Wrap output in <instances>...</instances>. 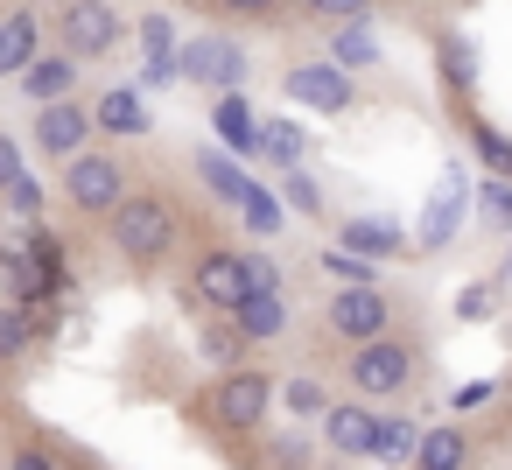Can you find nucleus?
Instances as JSON below:
<instances>
[{
	"label": "nucleus",
	"mask_w": 512,
	"mask_h": 470,
	"mask_svg": "<svg viewBox=\"0 0 512 470\" xmlns=\"http://www.w3.org/2000/svg\"><path fill=\"white\" fill-rule=\"evenodd\" d=\"M127 29H134V22L113 8V0H64V8H57V50L78 57V64L113 57V50L127 43Z\"/></svg>",
	"instance_id": "obj_5"
},
{
	"label": "nucleus",
	"mask_w": 512,
	"mask_h": 470,
	"mask_svg": "<svg viewBox=\"0 0 512 470\" xmlns=\"http://www.w3.org/2000/svg\"><path fill=\"white\" fill-rule=\"evenodd\" d=\"M463 134H470V148H477V162H484V169H491L498 183H512V134H498L491 120H470Z\"/></svg>",
	"instance_id": "obj_25"
},
{
	"label": "nucleus",
	"mask_w": 512,
	"mask_h": 470,
	"mask_svg": "<svg viewBox=\"0 0 512 470\" xmlns=\"http://www.w3.org/2000/svg\"><path fill=\"white\" fill-rule=\"evenodd\" d=\"M0 204H8V211H15V218L36 232V225L50 218V183H43V176H22V183H15L8 197H0Z\"/></svg>",
	"instance_id": "obj_29"
},
{
	"label": "nucleus",
	"mask_w": 512,
	"mask_h": 470,
	"mask_svg": "<svg viewBox=\"0 0 512 470\" xmlns=\"http://www.w3.org/2000/svg\"><path fill=\"white\" fill-rule=\"evenodd\" d=\"M442 78H449V92H470L477 85V50L463 36H442Z\"/></svg>",
	"instance_id": "obj_33"
},
{
	"label": "nucleus",
	"mask_w": 512,
	"mask_h": 470,
	"mask_svg": "<svg viewBox=\"0 0 512 470\" xmlns=\"http://www.w3.org/2000/svg\"><path fill=\"white\" fill-rule=\"evenodd\" d=\"M78 71H85L78 57H64V50H43V57H36V64H29L15 85H22V99L43 113V106H64V99H78Z\"/></svg>",
	"instance_id": "obj_13"
},
{
	"label": "nucleus",
	"mask_w": 512,
	"mask_h": 470,
	"mask_svg": "<svg viewBox=\"0 0 512 470\" xmlns=\"http://www.w3.org/2000/svg\"><path fill=\"white\" fill-rule=\"evenodd\" d=\"M29 351H36V323L15 302H0V365H22Z\"/></svg>",
	"instance_id": "obj_26"
},
{
	"label": "nucleus",
	"mask_w": 512,
	"mask_h": 470,
	"mask_svg": "<svg viewBox=\"0 0 512 470\" xmlns=\"http://www.w3.org/2000/svg\"><path fill=\"white\" fill-rule=\"evenodd\" d=\"M491 393H498V386H491V379H477V386H456V414H463V407H484V400H491Z\"/></svg>",
	"instance_id": "obj_42"
},
{
	"label": "nucleus",
	"mask_w": 512,
	"mask_h": 470,
	"mask_svg": "<svg viewBox=\"0 0 512 470\" xmlns=\"http://www.w3.org/2000/svg\"><path fill=\"white\" fill-rule=\"evenodd\" d=\"M414 449H421V421L414 414H379V463L386 470H414Z\"/></svg>",
	"instance_id": "obj_22"
},
{
	"label": "nucleus",
	"mask_w": 512,
	"mask_h": 470,
	"mask_svg": "<svg viewBox=\"0 0 512 470\" xmlns=\"http://www.w3.org/2000/svg\"><path fill=\"white\" fill-rule=\"evenodd\" d=\"M239 225H246L253 239H274V232L288 225V204H281L267 183H253V190H246V204H239Z\"/></svg>",
	"instance_id": "obj_23"
},
{
	"label": "nucleus",
	"mask_w": 512,
	"mask_h": 470,
	"mask_svg": "<svg viewBox=\"0 0 512 470\" xmlns=\"http://www.w3.org/2000/svg\"><path fill=\"white\" fill-rule=\"evenodd\" d=\"M337 246H344V253H358V260H372V267H379V260L414 253L400 218H344V225H337Z\"/></svg>",
	"instance_id": "obj_15"
},
{
	"label": "nucleus",
	"mask_w": 512,
	"mask_h": 470,
	"mask_svg": "<svg viewBox=\"0 0 512 470\" xmlns=\"http://www.w3.org/2000/svg\"><path fill=\"white\" fill-rule=\"evenodd\" d=\"M57 197H64L78 218H113V211L134 197V176H127V162H120L113 148H92V155H78V162L64 169Z\"/></svg>",
	"instance_id": "obj_3"
},
{
	"label": "nucleus",
	"mask_w": 512,
	"mask_h": 470,
	"mask_svg": "<svg viewBox=\"0 0 512 470\" xmlns=\"http://www.w3.org/2000/svg\"><path fill=\"white\" fill-rule=\"evenodd\" d=\"M414 470H470V435H463L456 421H435V428H421Z\"/></svg>",
	"instance_id": "obj_19"
},
{
	"label": "nucleus",
	"mask_w": 512,
	"mask_h": 470,
	"mask_svg": "<svg viewBox=\"0 0 512 470\" xmlns=\"http://www.w3.org/2000/svg\"><path fill=\"white\" fill-rule=\"evenodd\" d=\"M176 71L190 78V85H204V92H239L246 78H253V57H246V43L239 36H225V29H204V36H190L183 50H176Z\"/></svg>",
	"instance_id": "obj_6"
},
{
	"label": "nucleus",
	"mask_w": 512,
	"mask_h": 470,
	"mask_svg": "<svg viewBox=\"0 0 512 470\" xmlns=\"http://www.w3.org/2000/svg\"><path fill=\"white\" fill-rule=\"evenodd\" d=\"M190 169H197L204 197H211V204H225V211H239V204H246V190H253L246 162H232L225 148H197V155H190Z\"/></svg>",
	"instance_id": "obj_17"
},
{
	"label": "nucleus",
	"mask_w": 512,
	"mask_h": 470,
	"mask_svg": "<svg viewBox=\"0 0 512 470\" xmlns=\"http://www.w3.org/2000/svg\"><path fill=\"white\" fill-rule=\"evenodd\" d=\"M211 8H218L225 22H281L288 0H211Z\"/></svg>",
	"instance_id": "obj_38"
},
{
	"label": "nucleus",
	"mask_w": 512,
	"mask_h": 470,
	"mask_svg": "<svg viewBox=\"0 0 512 470\" xmlns=\"http://www.w3.org/2000/svg\"><path fill=\"white\" fill-rule=\"evenodd\" d=\"M134 36H141V50H148V64H176V15H134Z\"/></svg>",
	"instance_id": "obj_27"
},
{
	"label": "nucleus",
	"mask_w": 512,
	"mask_h": 470,
	"mask_svg": "<svg viewBox=\"0 0 512 470\" xmlns=\"http://www.w3.org/2000/svg\"><path fill=\"white\" fill-rule=\"evenodd\" d=\"M281 92H288L295 106L323 113V120H337V113H351V106H358V78H351V71H337L330 57H316V64H288Z\"/></svg>",
	"instance_id": "obj_9"
},
{
	"label": "nucleus",
	"mask_w": 512,
	"mask_h": 470,
	"mask_svg": "<svg viewBox=\"0 0 512 470\" xmlns=\"http://www.w3.org/2000/svg\"><path fill=\"white\" fill-rule=\"evenodd\" d=\"M281 407H288L295 421H323V414H330V393H323V379H288V386H281Z\"/></svg>",
	"instance_id": "obj_32"
},
{
	"label": "nucleus",
	"mask_w": 512,
	"mask_h": 470,
	"mask_svg": "<svg viewBox=\"0 0 512 470\" xmlns=\"http://www.w3.org/2000/svg\"><path fill=\"white\" fill-rule=\"evenodd\" d=\"M498 295H505V281H470V288L456 295V316H463V323H484V316H498Z\"/></svg>",
	"instance_id": "obj_36"
},
{
	"label": "nucleus",
	"mask_w": 512,
	"mask_h": 470,
	"mask_svg": "<svg viewBox=\"0 0 512 470\" xmlns=\"http://www.w3.org/2000/svg\"><path fill=\"white\" fill-rule=\"evenodd\" d=\"M260 162L281 169V176H295V169L309 162V134H302L295 120H260Z\"/></svg>",
	"instance_id": "obj_20"
},
{
	"label": "nucleus",
	"mask_w": 512,
	"mask_h": 470,
	"mask_svg": "<svg viewBox=\"0 0 512 470\" xmlns=\"http://www.w3.org/2000/svg\"><path fill=\"white\" fill-rule=\"evenodd\" d=\"M0 470H71V456L57 449V442H43V435H22L15 449H8V463Z\"/></svg>",
	"instance_id": "obj_30"
},
{
	"label": "nucleus",
	"mask_w": 512,
	"mask_h": 470,
	"mask_svg": "<svg viewBox=\"0 0 512 470\" xmlns=\"http://www.w3.org/2000/svg\"><path fill=\"white\" fill-rule=\"evenodd\" d=\"M330 64L337 71H379V36L365 22H337L330 29Z\"/></svg>",
	"instance_id": "obj_21"
},
{
	"label": "nucleus",
	"mask_w": 512,
	"mask_h": 470,
	"mask_svg": "<svg viewBox=\"0 0 512 470\" xmlns=\"http://www.w3.org/2000/svg\"><path fill=\"white\" fill-rule=\"evenodd\" d=\"M274 407H281V379L260 372V365L218 372V386L204 393V414H211V428H225V435H253V428H267Z\"/></svg>",
	"instance_id": "obj_2"
},
{
	"label": "nucleus",
	"mask_w": 512,
	"mask_h": 470,
	"mask_svg": "<svg viewBox=\"0 0 512 470\" xmlns=\"http://www.w3.org/2000/svg\"><path fill=\"white\" fill-rule=\"evenodd\" d=\"M372 8H379V0H316L309 15H323V22H365Z\"/></svg>",
	"instance_id": "obj_41"
},
{
	"label": "nucleus",
	"mask_w": 512,
	"mask_h": 470,
	"mask_svg": "<svg viewBox=\"0 0 512 470\" xmlns=\"http://www.w3.org/2000/svg\"><path fill=\"white\" fill-rule=\"evenodd\" d=\"M414 372H421V351L407 337H372L344 358V379H351L358 400H393V393L414 386Z\"/></svg>",
	"instance_id": "obj_4"
},
{
	"label": "nucleus",
	"mask_w": 512,
	"mask_h": 470,
	"mask_svg": "<svg viewBox=\"0 0 512 470\" xmlns=\"http://www.w3.org/2000/svg\"><path fill=\"white\" fill-rule=\"evenodd\" d=\"M477 211H484V225H498V232H512V183H498V176H484V183H477Z\"/></svg>",
	"instance_id": "obj_37"
},
{
	"label": "nucleus",
	"mask_w": 512,
	"mask_h": 470,
	"mask_svg": "<svg viewBox=\"0 0 512 470\" xmlns=\"http://www.w3.org/2000/svg\"><path fill=\"white\" fill-rule=\"evenodd\" d=\"M15 8H43V0H15Z\"/></svg>",
	"instance_id": "obj_44"
},
{
	"label": "nucleus",
	"mask_w": 512,
	"mask_h": 470,
	"mask_svg": "<svg viewBox=\"0 0 512 470\" xmlns=\"http://www.w3.org/2000/svg\"><path fill=\"white\" fill-rule=\"evenodd\" d=\"M92 106V127L106 134V141H148L155 134V113H148V99L134 92V85H106L99 99H85Z\"/></svg>",
	"instance_id": "obj_11"
},
{
	"label": "nucleus",
	"mask_w": 512,
	"mask_h": 470,
	"mask_svg": "<svg viewBox=\"0 0 512 470\" xmlns=\"http://www.w3.org/2000/svg\"><path fill=\"white\" fill-rule=\"evenodd\" d=\"M281 204H288L295 218H323V183H316L309 169H295V176H281Z\"/></svg>",
	"instance_id": "obj_34"
},
{
	"label": "nucleus",
	"mask_w": 512,
	"mask_h": 470,
	"mask_svg": "<svg viewBox=\"0 0 512 470\" xmlns=\"http://www.w3.org/2000/svg\"><path fill=\"white\" fill-rule=\"evenodd\" d=\"M183 288H190V302H197V309L232 316V309L246 302V253H232V246H204V253L190 260Z\"/></svg>",
	"instance_id": "obj_8"
},
{
	"label": "nucleus",
	"mask_w": 512,
	"mask_h": 470,
	"mask_svg": "<svg viewBox=\"0 0 512 470\" xmlns=\"http://www.w3.org/2000/svg\"><path fill=\"white\" fill-rule=\"evenodd\" d=\"M106 246L127 260V267H169L176 246H183V204L169 190H134L113 218H106Z\"/></svg>",
	"instance_id": "obj_1"
},
{
	"label": "nucleus",
	"mask_w": 512,
	"mask_h": 470,
	"mask_svg": "<svg viewBox=\"0 0 512 470\" xmlns=\"http://www.w3.org/2000/svg\"><path fill=\"white\" fill-rule=\"evenodd\" d=\"M232 330H239L246 344H274V337H288V295H246V302L232 309Z\"/></svg>",
	"instance_id": "obj_18"
},
{
	"label": "nucleus",
	"mask_w": 512,
	"mask_h": 470,
	"mask_svg": "<svg viewBox=\"0 0 512 470\" xmlns=\"http://www.w3.org/2000/svg\"><path fill=\"white\" fill-rule=\"evenodd\" d=\"M22 176H29V162H22V141H15L8 127H0V197H8Z\"/></svg>",
	"instance_id": "obj_39"
},
{
	"label": "nucleus",
	"mask_w": 512,
	"mask_h": 470,
	"mask_svg": "<svg viewBox=\"0 0 512 470\" xmlns=\"http://www.w3.org/2000/svg\"><path fill=\"white\" fill-rule=\"evenodd\" d=\"M211 134H218V148H225L232 162H260V113H253L246 92H225V99L211 106Z\"/></svg>",
	"instance_id": "obj_14"
},
{
	"label": "nucleus",
	"mask_w": 512,
	"mask_h": 470,
	"mask_svg": "<svg viewBox=\"0 0 512 470\" xmlns=\"http://www.w3.org/2000/svg\"><path fill=\"white\" fill-rule=\"evenodd\" d=\"M246 295H288V281H281V260L274 253H246Z\"/></svg>",
	"instance_id": "obj_35"
},
{
	"label": "nucleus",
	"mask_w": 512,
	"mask_h": 470,
	"mask_svg": "<svg viewBox=\"0 0 512 470\" xmlns=\"http://www.w3.org/2000/svg\"><path fill=\"white\" fill-rule=\"evenodd\" d=\"M316 260H323V274H330L337 288H379V267L358 260V253H344V246H323Z\"/></svg>",
	"instance_id": "obj_28"
},
{
	"label": "nucleus",
	"mask_w": 512,
	"mask_h": 470,
	"mask_svg": "<svg viewBox=\"0 0 512 470\" xmlns=\"http://www.w3.org/2000/svg\"><path fill=\"white\" fill-rule=\"evenodd\" d=\"M463 169H449V183H442V197L428 204V225H421V246H442L449 232H456V211H463Z\"/></svg>",
	"instance_id": "obj_24"
},
{
	"label": "nucleus",
	"mask_w": 512,
	"mask_h": 470,
	"mask_svg": "<svg viewBox=\"0 0 512 470\" xmlns=\"http://www.w3.org/2000/svg\"><path fill=\"white\" fill-rule=\"evenodd\" d=\"M43 57V8H8L0 15V78H22Z\"/></svg>",
	"instance_id": "obj_16"
},
{
	"label": "nucleus",
	"mask_w": 512,
	"mask_h": 470,
	"mask_svg": "<svg viewBox=\"0 0 512 470\" xmlns=\"http://www.w3.org/2000/svg\"><path fill=\"white\" fill-rule=\"evenodd\" d=\"M29 134H36L43 162H64V169H71L78 155H92V134H99V127H92V106H85V99H64V106H43Z\"/></svg>",
	"instance_id": "obj_10"
},
{
	"label": "nucleus",
	"mask_w": 512,
	"mask_h": 470,
	"mask_svg": "<svg viewBox=\"0 0 512 470\" xmlns=\"http://www.w3.org/2000/svg\"><path fill=\"white\" fill-rule=\"evenodd\" d=\"M288 8H302V15H309V8H316V0H288Z\"/></svg>",
	"instance_id": "obj_43"
},
{
	"label": "nucleus",
	"mask_w": 512,
	"mask_h": 470,
	"mask_svg": "<svg viewBox=\"0 0 512 470\" xmlns=\"http://www.w3.org/2000/svg\"><path fill=\"white\" fill-rule=\"evenodd\" d=\"M323 330L337 337V344H372V337H393V295L386 288H337L330 302H323Z\"/></svg>",
	"instance_id": "obj_7"
},
{
	"label": "nucleus",
	"mask_w": 512,
	"mask_h": 470,
	"mask_svg": "<svg viewBox=\"0 0 512 470\" xmlns=\"http://www.w3.org/2000/svg\"><path fill=\"white\" fill-rule=\"evenodd\" d=\"M239 351H246V337L232 330V316H211V323H204V358L225 365V372H239Z\"/></svg>",
	"instance_id": "obj_31"
},
{
	"label": "nucleus",
	"mask_w": 512,
	"mask_h": 470,
	"mask_svg": "<svg viewBox=\"0 0 512 470\" xmlns=\"http://www.w3.org/2000/svg\"><path fill=\"white\" fill-rule=\"evenodd\" d=\"M267 463H274V470H309V442H302V435H274V442H267Z\"/></svg>",
	"instance_id": "obj_40"
},
{
	"label": "nucleus",
	"mask_w": 512,
	"mask_h": 470,
	"mask_svg": "<svg viewBox=\"0 0 512 470\" xmlns=\"http://www.w3.org/2000/svg\"><path fill=\"white\" fill-rule=\"evenodd\" d=\"M323 442L337 449V456H372L379 449V407L372 400H330V414H323Z\"/></svg>",
	"instance_id": "obj_12"
}]
</instances>
